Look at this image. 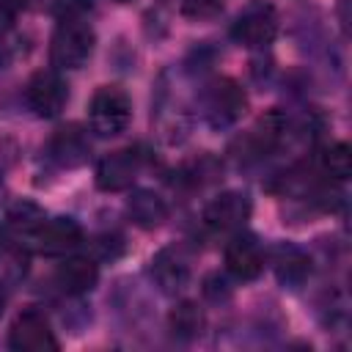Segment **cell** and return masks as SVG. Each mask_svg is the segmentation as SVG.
I'll return each mask as SVG.
<instances>
[{"label": "cell", "mask_w": 352, "mask_h": 352, "mask_svg": "<svg viewBox=\"0 0 352 352\" xmlns=\"http://www.w3.org/2000/svg\"><path fill=\"white\" fill-rule=\"evenodd\" d=\"M94 30L80 16L60 19L50 41V60L55 69H80L94 52Z\"/></svg>", "instance_id": "1"}, {"label": "cell", "mask_w": 352, "mask_h": 352, "mask_svg": "<svg viewBox=\"0 0 352 352\" xmlns=\"http://www.w3.org/2000/svg\"><path fill=\"white\" fill-rule=\"evenodd\" d=\"M129 118H132V102H129L126 91H121L118 85H102L94 94L91 107H88V121L99 138L121 135L126 129Z\"/></svg>", "instance_id": "2"}, {"label": "cell", "mask_w": 352, "mask_h": 352, "mask_svg": "<svg viewBox=\"0 0 352 352\" xmlns=\"http://www.w3.org/2000/svg\"><path fill=\"white\" fill-rule=\"evenodd\" d=\"M8 346L16 352H55L58 341H55V333L50 327V319L41 311L28 308L11 322Z\"/></svg>", "instance_id": "3"}, {"label": "cell", "mask_w": 352, "mask_h": 352, "mask_svg": "<svg viewBox=\"0 0 352 352\" xmlns=\"http://www.w3.org/2000/svg\"><path fill=\"white\" fill-rule=\"evenodd\" d=\"M25 99L38 118H55L66 107L69 91H66V82L60 80L58 72H36L28 80Z\"/></svg>", "instance_id": "4"}, {"label": "cell", "mask_w": 352, "mask_h": 352, "mask_svg": "<svg viewBox=\"0 0 352 352\" xmlns=\"http://www.w3.org/2000/svg\"><path fill=\"white\" fill-rule=\"evenodd\" d=\"M204 107H206V118L212 126H231L245 113L248 99H245V91L234 80H217L206 88Z\"/></svg>", "instance_id": "5"}, {"label": "cell", "mask_w": 352, "mask_h": 352, "mask_svg": "<svg viewBox=\"0 0 352 352\" xmlns=\"http://www.w3.org/2000/svg\"><path fill=\"white\" fill-rule=\"evenodd\" d=\"M138 170H140V154H135L132 148L113 151V154L102 157L96 165V187L104 192L126 190V187H132Z\"/></svg>", "instance_id": "6"}, {"label": "cell", "mask_w": 352, "mask_h": 352, "mask_svg": "<svg viewBox=\"0 0 352 352\" xmlns=\"http://www.w3.org/2000/svg\"><path fill=\"white\" fill-rule=\"evenodd\" d=\"M80 239H82V228L74 217H52V220H44L33 231V245L44 256L69 253L72 248L80 245Z\"/></svg>", "instance_id": "7"}, {"label": "cell", "mask_w": 352, "mask_h": 352, "mask_svg": "<svg viewBox=\"0 0 352 352\" xmlns=\"http://www.w3.org/2000/svg\"><path fill=\"white\" fill-rule=\"evenodd\" d=\"M226 270L239 280H253L264 270V250L253 234H236L226 245Z\"/></svg>", "instance_id": "8"}, {"label": "cell", "mask_w": 352, "mask_h": 352, "mask_svg": "<svg viewBox=\"0 0 352 352\" xmlns=\"http://www.w3.org/2000/svg\"><path fill=\"white\" fill-rule=\"evenodd\" d=\"M275 33H278V19L270 6H256L245 11L231 28L234 41L242 47H264L275 38Z\"/></svg>", "instance_id": "9"}, {"label": "cell", "mask_w": 352, "mask_h": 352, "mask_svg": "<svg viewBox=\"0 0 352 352\" xmlns=\"http://www.w3.org/2000/svg\"><path fill=\"white\" fill-rule=\"evenodd\" d=\"M250 217V201L245 192H220L204 209V223L212 231H231L239 228Z\"/></svg>", "instance_id": "10"}, {"label": "cell", "mask_w": 352, "mask_h": 352, "mask_svg": "<svg viewBox=\"0 0 352 352\" xmlns=\"http://www.w3.org/2000/svg\"><path fill=\"white\" fill-rule=\"evenodd\" d=\"M50 154H52V160H55L60 168H77V165H82V162L88 160L91 143H88V138H85V132H82L80 126L69 124V126H63V129H58V132L52 135V140H50Z\"/></svg>", "instance_id": "11"}, {"label": "cell", "mask_w": 352, "mask_h": 352, "mask_svg": "<svg viewBox=\"0 0 352 352\" xmlns=\"http://www.w3.org/2000/svg\"><path fill=\"white\" fill-rule=\"evenodd\" d=\"M55 280H58V286H60L66 294H85V292H91V289L96 286V280H99V267H96V261L82 258V256L66 258V261L58 267Z\"/></svg>", "instance_id": "12"}, {"label": "cell", "mask_w": 352, "mask_h": 352, "mask_svg": "<svg viewBox=\"0 0 352 352\" xmlns=\"http://www.w3.org/2000/svg\"><path fill=\"white\" fill-rule=\"evenodd\" d=\"M126 214L129 220L138 226V228H157L162 226V220L168 217V206L165 201L151 192V190H135L129 198H126Z\"/></svg>", "instance_id": "13"}, {"label": "cell", "mask_w": 352, "mask_h": 352, "mask_svg": "<svg viewBox=\"0 0 352 352\" xmlns=\"http://www.w3.org/2000/svg\"><path fill=\"white\" fill-rule=\"evenodd\" d=\"M151 272H154L157 283L162 286V292H179L187 283V278H190V264H187L182 250L168 248V250L157 253Z\"/></svg>", "instance_id": "14"}, {"label": "cell", "mask_w": 352, "mask_h": 352, "mask_svg": "<svg viewBox=\"0 0 352 352\" xmlns=\"http://www.w3.org/2000/svg\"><path fill=\"white\" fill-rule=\"evenodd\" d=\"M272 264H275V275L283 286H300L305 283V278L311 275V258L294 248V245H280L275 248V256H272Z\"/></svg>", "instance_id": "15"}, {"label": "cell", "mask_w": 352, "mask_h": 352, "mask_svg": "<svg viewBox=\"0 0 352 352\" xmlns=\"http://www.w3.org/2000/svg\"><path fill=\"white\" fill-rule=\"evenodd\" d=\"M170 333L176 336V338H195L198 333H201V327H204V314H201V308L195 305V302H179L173 311H170Z\"/></svg>", "instance_id": "16"}, {"label": "cell", "mask_w": 352, "mask_h": 352, "mask_svg": "<svg viewBox=\"0 0 352 352\" xmlns=\"http://www.w3.org/2000/svg\"><path fill=\"white\" fill-rule=\"evenodd\" d=\"M319 165L324 170V176L336 179V182H344L349 173H352V151L346 143H333L322 151L319 157Z\"/></svg>", "instance_id": "17"}, {"label": "cell", "mask_w": 352, "mask_h": 352, "mask_svg": "<svg viewBox=\"0 0 352 352\" xmlns=\"http://www.w3.org/2000/svg\"><path fill=\"white\" fill-rule=\"evenodd\" d=\"M6 217H8V223H11L14 228H19V231H36V228L44 223V212H41V206L33 204V201H16V204H11L8 212H6Z\"/></svg>", "instance_id": "18"}, {"label": "cell", "mask_w": 352, "mask_h": 352, "mask_svg": "<svg viewBox=\"0 0 352 352\" xmlns=\"http://www.w3.org/2000/svg\"><path fill=\"white\" fill-rule=\"evenodd\" d=\"M223 11V0H182V14L187 19H212Z\"/></svg>", "instance_id": "19"}, {"label": "cell", "mask_w": 352, "mask_h": 352, "mask_svg": "<svg viewBox=\"0 0 352 352\" xmlns=\"http://www.w3.org/2000/svg\"><path fill=\"white\" fill-rule=\"evenodd\" d=\"M11 25H14V8L6 0H0V33H6Z\"/></svg>", "instance_id": "20"}, {"label": "cell", "mask_w": 352, "mask_h": 352, "mask_svg": "<svg viewBox=\"0 0 352 352\" xmlns=\"http://www.w3.org/2000/svg\"><path fill=\"white\" fill-rule=\"evenodd\" d=\"M14 11H30V8H36L38 6V0H6Z\"/></svg>", "instance_id": "21"}, {"label": "cell", "mask_w": 352, "mask_h": 352, "mask_svg": "<svg viewBox=\"0 0 352 352\" xmlns=\"http://www.w3.org/2000/svg\"><path fill=\"white\" fill-rule=\"evenodd\" d=\"M3 311H6V289L0 286V314H3Z\"/></svg>", "instance_id": "22"}, {"label": "cell", "mask_w": 352, "mask_h": 352, "mask_svg": "<svg viewBox=\"0 0 352 352\" xmlns=\"http://www.w3.org/2000/svg\"><path fill=\"white\" fill-rule=\"evenodd\" d=\"M116 3H129V0H116Z\"/></svg>", "instance_id": "23"}]
</instances>
